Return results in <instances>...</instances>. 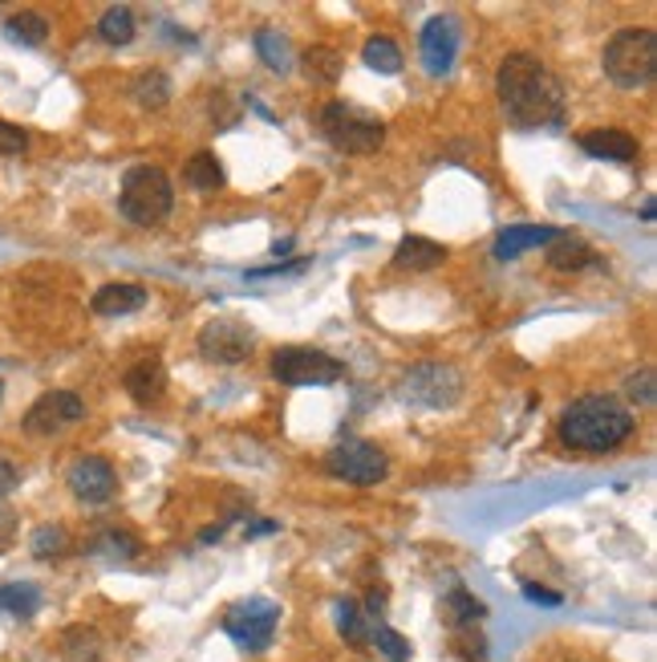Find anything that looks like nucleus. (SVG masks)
Returning a JSON list of instances; mask_svg holds the SVG:
<instances>
[{"mask_svg":"<svg viewBox=\"0 0 657 662\" xmlns=\"http://www.w3.org/2000/svg\"><path fill=\"white\" fill-rule=\"evenodd\" d=\"M495 90L515 130L557 127L564 118V86L536 54H507L495 70Z\"/></svg>","mask_w":657,"mask_h":662,"instance_id":"1","label":"nucleus"},{"mask_svg":"<svg viewBox=\"0 0 657 662\" xmlns=\"http://www.w3.org/2000/svg\"><path fill=\"white\" fill-rule=\"evenodd\" d=\"M637 427V415L625 403H617L609 394H581L576 403L564 406V415L557 423L560 444L585 456H605L617 451Z\"/></svg>","mask_w":657,"mask_h":662,"instance_id":"2","label":"nucleus"},{"mask_svg":"<svg viewBox=\"0 0 657 662\" xmlns=\"http://www.w3.org/2000/svg\"><path fill=\"white\" fill-rule=\"evenodd\" d=\"M118 208L130 224L139 228H155L171 216L175 208V188L163 167H151V163H139L122 175V188H118Z\"/></svg>","mask_w":657,"mask_h":662,"instance_id":"3","label":"nucleus"},{"mask_svg":"<svg viewBox=\"0 0 657 662\" xmlns=\"http://www.w3.org/2000/svg\"><path fill=\"white\" fill-rule=\"evenodd\" d=\"M316 127L325 134V143L342 155H373L386 143V122L370 110H361L354 102H325Z\"/></svg>","mask_w":657,"mask_h":662,"instance_id":"4","label":"nucleus"},{"mask_svg":"<svg viewBox=\"0 0 657 662\" xmlns=\"http://www.w3.org/2000/svg\"><path fill=\"white\" fill-rule=\"evenodd\" d=\"M605 78L621 90H642L657 73V37L654 29H621L609 37L600 54Z\"/></svg>","mask_w":657,"mask_h":662,"instance_id":"5","label":"nucleus"},{"mask_svg":"<svg viewBox=\"0 0 657 662\" xmlns=\"http://www.w3.org/2000/svg\"><path fill=\"white\" fill-rule=\"evenodd\" d=\"M398 399L422 411H446L463 399V375L446 362H415L398 378Z\"/></svg>","mask_w":657,"mask_h":662,"instance_id":"6","label":"nucleus"},{"mask_svg":"<svg viewBox=\"0 0 657 662\" xmlns=\"http://www.w3.org/2000/svg\"><path fill=\"white\" fill-rule=\"evenodd\" d=\"M272 378L285 387H333L345 378V362L316 346H285L272 354Z\"/></svg>","mask_w":657,"mask_h":662,"instance_id":"7","label":"nucleus"},{"mask_svg":"<svg viewBox=\"0 0 657 662\" xmlns=\"http://www.w3.org/2000/svg\"><path fill=\"white\" fill-rule=\"evenodd\" d=\"M325 472L333 480L370 488V484H382L390 475V456L378 444H370V439H342L325 456Z\"/></svg>","mask_w":657,"mask_h":662,"instance_id":"8","label":"nucleus"},{"mask_svg":"<svg viewBox=\"0 0 657 662\" xmlns=\"http://www.w3.org/2000/svg\"><path fill=\"white\" fill-rule=\"evenodd\" d=\"M276 626H280V605L268 602V598L236 602L228 614H224V634H228L240 650H252V654H260V650L272 647Z\"/></svg>","mask_w":657,"mask_h":662,"instance_id":"9","label":"nucleus"},{"mask_svg":"<svg viewBox=\"0 0 657 662\" xmlns=\"http://www.w3.org/2000/svg\"><path fill=\"white\" fill-rule=\"evenodd\" d=\"M203 362H215V366H240L256 354V330L240 321V317H212L207 326L195 338Z\"/></svg>","mask_w":657,"mask_h":662,"instance_id":"10","label":"nucleus"},{"mask_svg":"<svg viewBox=\"0 0 657 662\" xmlns=\"http://www.w3.org/2000/svg\"><path fill=\"white\" fill-rule=\"evenodd\" d=\"M86 418V403H82V394H73V390H49L41 394L37 403L25 411V435H37V439H49V435H61L65 427L73 423H82Z\"/></svg>","mask_w":657,"mask_h":662,"instance_id":"11","label":"nucleus"},{"mask_svg":"<svg viewBox=\"0 0 657 662\" xmlns=\"http://www.w3.org/2000/svg\"><path fill=\"white\" fill-rule=\"evenodd\" d=\"M418 49H422V70L430 78H446L455 70L458 58V16L439 13L422 25V37H418Z\"/></svg>","mask_w":657,"mask_h":662,"instance_id":"12","label":"nucleus"},{"mask_svg":"<svg viewBox=\"0 0 657 662\" xmlns=\"http://www.w3.org/2000/svg\"><path fill=\"white\" fill-rule=\"evenodd\" d=\"M65 484L77 500H86V505H106L118 488V475L110 468V460H101V456H77L70 463V472H65Z\"/></svg>","mask_w":657,"mask_h":662,"instance_id":"13","label":"nucleus"},{"mask_svg":"<svg viewBox=\"0 0 657 662\" xmlns=\"http://www.w3.org/2000/svg\"><path fill=\"white\" fill-rule=\"evenodd\" d=\"M581 151L593 158H605V163H633L637 158V139L629 130H613V127H600V130H585L581 134Z\"/></svg>","mask_w":657,"mask_h":662,"instance_id":"14","label":"nucleus"},{"mask_svg":"<svg viewBox=\"0 0 657 662\" xmlns=\"http://www.w3.org/2000/svg\"><path fill=\"white\" fill-rule=\"evenodd\" d=\"M560 232L548 228V224H512V228H503L495 236L491 252H495V260H515L524 257V252H531V248H548Z\"/></svg>","mask_w":657,"mask_h":662,"instance_id":"15","label":"nucleus"},{"mask_svg":"<svg viewBox=\"0 0 657 662\" xmlns=\"http://www.w3.org/2000/svg\"><path fill=\"white\" fill-rule=\"evenodd\" d=\"M122 387H127V394L139 406L158 403V399H163V390H167V366H163L158 358L134 362V366L127 370V378H122Z\"/></svg>","mask_w":657,"mask_h":662,"instance_id":"16","label":"nucleus"},{"mask_svg":"<svg viewBox=\"0 0 657 662\" xmlns=\"http://www.w3.org/2000/svg\"><path fill=\"white\" fill-rule=\"evenodd\" d=\"M143 305H146V288L143 285L115 281V285H101L98 293H94L89 309H94L98 317H130V314H139Z\"/></svg>","mask_w":657,"mask_h":662,"instance_id":"17","label":"nucleus"},{"mask_svg":"<svg viewBox=\"0 0 657 662\" xmlns=\"http://www.w3.org/2000/svg\"><path fill=\"white\" fill-rule=\"evenodd\" d=\"M446 260V248L439 240H427V236H406L398 248H394V269L402 273H430Z\"/></svg>","mask_w":657,"mask_h":662,"instance_id":"18","label":"nucleus"},{"mask_svg":"<svg viewBox=\"0 0 657 662\" xmlns=\"http://www.w3.org/2000/svg\"><path fill=\"white\" fill-rule=\"evenodd\" d=\"M548 264H552L557 273H581V269H593V264H597V252H593V245L581 240V236H564V232H560L557 240L548 245Z\"/></svg>","mask_w":657,"mask_h":662,"instance_id":"19","label":"nucleus"},{"mask_svg":"<svg viewBox=\"0 0 657 662\" xmlns=\"http://www.w3.org/2000/svg\"><path fill=\"white\" fill-rule=\"evenodd\" d=\"M183 184L191 191H200V196H212V191L228 184V175H224V163L215 158V151H195L183 167Z\"/></svg>","mask_w":657,"mask_h":662,"instance_id":"20","label":"nucleus"},{"mask_svg":"<svg viewBox=\"0 0 657 662\" xmlns=\"http://www.w3.org/2000/svg\"><path fill=\"white\" fill-rule=\"evenodd\" d=\"M439 614H443V622L451 626V630H467V626H475V622L487 614V605L475 598L471 590H451L439 602Z\"/></svg>","mask_w":657,"mask_h":662,"instance_id":"21","label":"nucleus"},{"mask_svg":"<svg viewBox=\"0 0 657 662\" xmlns=\"http://www.w3.org/2000/svg\"><path fill=\"white\" fill-rule=\"evenodd\" d=\"M130 98L139 102L143 110H163L171 102V78L163 70H143L130 78Z\"/></svg>","mask_w":657,"mask_h":662,"instance_id":"22","label":"nucleus"},{"mask_svg":"<svg viewBox=\"0 0 657 662\" xmlns=\"http://www.w3.org/2000/svg\"><path fill=\"white\" fill-rule=\"evenodd\" d=\"M256 54H260V61H264L272 73H288L292 66H297L292 42H288L280 29H260L256 33Z\"/></svg>","mask_w":657,"mask_h":662,"instance_id":"23","label":"nucleus"},{"mask_svg":"<svg viewBox=\"0 0 657 662\" xmlns=\"http://www.w3.org/2000/svg\"><path fill=\"white\" fill-rule=\"evenodd\" d=\"M61 659L65 662H101V634L94 626H70L61 634Z\"/></svg>","mask_w":657,"mask_h":662,"instance_id":"24","label":"nucleus"},{"mask_svg":"<svg viewBox=\"0 0 657 662\" xmlns=\"http://www.w3.org/2000/svg\"><path fill=\"white\" fill-rule=\"evenodd\" d=\"M333 618H337V634H342L349 647H366L370 642V626L373 622L361 614L358 602H349V598H342V602H333Z\"/></svg>","mask_w":657,"mask_h":662,"instance_id":"25","label":"nucleus"},{"mask_svg":"<svg viewBox=\"0 0 657 662\" xmlns=\"http://www.w3.org/2000/svg\"><path fill=\"white\" fill-rule=\"evenodd\" d=\"M41 610V590L33 581H9L0 586V614H13V618H33Z\"/></svg>","mask_w":657,"mask_h":662,"instance_id":"26","label":"nucleus"},{"mask_svg":"<svg viewBox=\"0 0 657 662\" xmlns=\"http://www.w3.org/2000/svg\"><path fill=\"white\" fill-rule=\"evenodd\" d=\"M89 553L94 557H101V561L110 565H127L139 557V541L130 533H118V529H106V533H98L94 541H89Z\"/></svg>","mask_w":657,"mask_h":662,"instance_id":"27","label":"nucleus"},{"mask_svg":"<svg viewBox=\"0 0 657 662\" xmlns=\"http://www.w3.org/2000/svg\"><path fill=\"white\" fill-rule=\"evenodd\" d=\"M300 61H304V73H309L313 82L333 86V82L342 78V54H337L333 45H313V49L300 54Z\"/></svg>","mask_w":657,"mask_h":662,"instance_id":"28","label":"nucleus"},{"mask_svg":"<svg viewBox=\"0 0 657 662\" xmlns=\"http://www.w3.org/2000/svg\"><path fill=\"white\" fill-rule=\"evenodd\" d=\"M29 553L37 561H53V557H65L70 553V533L61 524H37L29 536Z\"/></svg>","mask_w":657,"mask_h":662,"instance_id":"29","label":"nucleus"},{"mask_svg":"<svg viewBox=\"0 0 657 662\" xmlns=\"http://www.w3.org/2000/svg\"><path fill=\"white\" fill-rule=\"evenodd\" d=\"M134 13H130L127 4H115V9H106L98 21V37L106 45H130L134 42Z\"/></svg>","mask_w":657,"mask_h":662,"instance_id":"30","label":"nucleus"},{"mask_svg":"<svg viewBox=\"0 0 657 662\" xmlns=\"http://www.w3.org/2000/svg\"><path fill=\"white\" fill-rule=\"evenodd\" d=\"M4 33L21 45H45V37H49V21H45L41 13H29V9H25V13H13L4 21Z\"/></svg>","mask_w":657,"mask_h":662,"instance_id":"31","label":"nucleus"},{"mask_svg":"<svg viewBox=\"0 0 657 662\" xmlns=\"http://www.w3.org/2000/svg\"><path fill=\"white\" fill-rule=\"evenodd\" d=\"M361 61H366L373 73H398L402 49H398V42H390V37H370L366 49H361Z\"/></svg>","mask_w":657,"mask_h":662,"instance_id":"32","label":"nucleus"},{"mask_svg":"<svg viewBox=\"0 0 657 662\" xmlns=\"http://www.w3.org/2000/svg\"><path fill=\"white\" fill-rule=\"evenodd\" d=\"M370 642L382 650L390 662H406V659H410V642H406V638H402L394 626H386V622H373V626H370Z\"/></svg>","mask_w":657,"mask_h":662,"instance_id":"33","label":"nucleus"},{"mask_svg":"<svg viewBox=\"0 0 657 662\" xmlns=\"http://www.w3.org/2000/svg\"><path fill=\"white\" fill-rule=\"evenodd\" d=\"M625 399L633 406H654L657 399V378L649 366H642V370H633V375L625 378Z\"/></svg>","mask_w":657,"mask_h":662,"instance_id":"34","label":"nucleus"},{"mask_svg":"<svg viewBox=\"0 0 657 662\" xmlns=\"http://www.w3.org/2000/svg\"><path fill=\"white\" fill-rule=\"evenodd\" d=\"M25 151H29V134L13 122H0V158L25 155Z\"/></svg>","mask_w":657,"mask_h":662,"instance_id":"35","label":"nucleus"},{"mask_svg":"<svg viewBox=\"0 0 657 662\" xmlns=\"http://www.w3.org/2000/svg\"><path fill=\"white\" fill-rule=\"evenodd\" d=\"M519 590H524V598H528V602L543 605V610H557V605H564V598H560L557 590H548V586H536V581H524Z\"/></svg>","mask_w":657,"mask_h":662,"instance_id":"36","label":"nucleus"},{"mask_svg":"<svg viewBox=\"0 0 657 662\" xmlns=\"http://www.w3.org/2000/svg\"><path fill=\"white\" fill-rule=\"evenodd\" d=\"M309 260H297V264H272V269H252L248 281H264V276H285V273H304Z\"/></svg>","mask_w":657,"mask_h":662,"instance_id":"37","label":"nucleus"},{"mask_svg":"<svg viewBox=\"0 0 657 662\" xmlns=\"http://www.w3.org/2000/svg\"><path fill=\"white\" fill-rule=\"evenodd\" d=\"M21 484V472H16L13 463L9 460H0V496H9V492Z\"/></svg>","mask_w":657,"mask_h":662,"instance_id":"38","label":"nucleus"},{"mask_svg":"<svg viewBox=\"0 0 657 662\" xmlns=\"http://www.w3.org/2000/svg\"><path fill=\"white\" fill-rule=\"evenodd\" d=\"M276 529H280L276 520H252V524H243V536H268Z\"/></svg>","mask_w":657,"mask_h":662,"instance_id":"39","label":"nucleus"},{"mask_svg":"<svg viewBox=\"0 0 657 662\" xmlns=\"http://www.w3.org/2000/svg\"><path fill=\"white\" fill-rule=\"evenodd\" d=\"M13 524H16L13 508H4V505H0V541H9V536H13Z\"/></svg>","mask_w":657,"mask_h":662,"instance_id":"40","label":"nucleus"},{"mask_svg":"<svg viewBox=\"0 0 657 662\" xmlns=\"http://www.w3.org/2000/svg\"><path fill=\"white\" fill-rule=\"evenodd\" d=\"M288 252H292V240H276L272 245V257H288Z\"/></svg>","mask_w":657,"mask_h":662,"instance_id":"41","label":"nucleus"},{"mask_svg":"<svg viewBox=\"0 0 657 662\" xmlns=\"http://www.w3.org/2000/svg\"><path fill=\"white\" fill-rule=\"evenodd\" d=\"M654 212H657V203H654V200H645V208H642V220H645V224L654 220Z\"/></svg>","mask_w":657,"mask_h":662,"instance_id":"42","label":"nucleus"},{"mask_svg":"<svg viewBox=\"0 0 657 662\" xmlns=\"http://www.w3.org/2000/svg\"><path fill=\"white\" fill-rule=\"evenodd\" d=\"M0 399H4V382H0Z\"/></svg>","mask_w":657,"mask_h":662,"instance_id":"43","label":"nucleus"}]
</instances>
